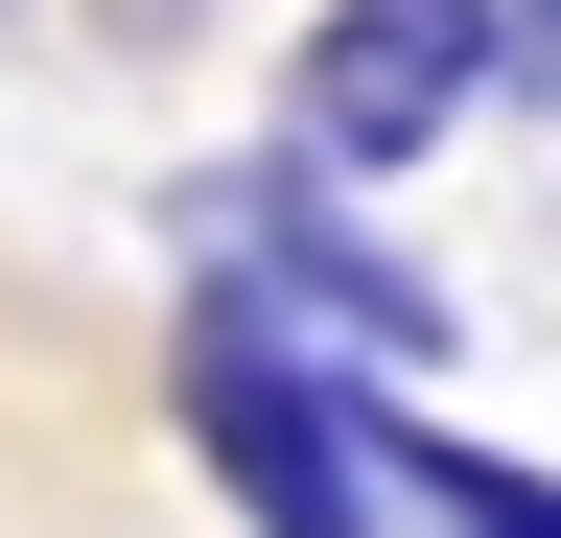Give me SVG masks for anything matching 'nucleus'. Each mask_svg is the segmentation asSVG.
Listing matches in <instances>:
<instances>
[{"label": "nucleus", "instance_id": "1", "mask_svg": "<svg viewBox=\"0 0 561 538\" xmlns=\"http://www.w3.org/2000/svg\"><path fill=\"white\" fill-rule=\"evenodd\" d=\"M164 422H187L210 492H234V538H375V515H398L375 398H351L280 305H234V282H187V328H164Z\"/></svg>", "mask_w": 561, "mask_h": 538}, {"label": "nucleus", "instance_id": "2", "mask_svg": "<svg viewBox=\"0 0 561 538\" xmlns=\"http://www.w3.org/2000/svg\"><path fill=\"white\" fill-rule=\"evenodd\" d=\"M491 71H515V0H305V47H280V164L398 187V164L468 141Z\"/></svg>", "mask_w": 561, "mask_h": 538}, {"label": "nucleus", "instance_id": "3", "mask_svg": "<svg viewBox=\"0 0 561 538\" xmlns=\"http://www.w3.org/2000/svg\"><path fill=\"white\" fill-rule=\"evenodd\" d=\"M187 234H210V282L280 305L328 375H421V352H445V282L351 234V211H328V164H210V187H187Z\"/></svg>", "mask_w": 561, "mask_h": 538}, {"label": "nucleus", "instance_id": "4", "mask_svg": "<svg viewBox=\"0 0 561 538\" xmlns=\"http://www.w3.org/2000/svg\"><path fill=\"white\" fill-rule=\"evenodd\" d=\"M375 468H398L421 538H561V468H515V445H421V422H375Z\"/></svg>", "mask_w": 561, "mask_h": 538}, {"label": "nucleus", "instance_id": "5", "mask_svg": "<svg viewBox=\"0 0 561 538\" xmlns=\"http://www.w3.org/2000/svg\"><path fill=\"white\" fill-rule=\"evenodd\" d=\"M515 71H538V94H561V0H515Z\"/></svg>", "mask_w": 561, "mask_h": 538}]
</instances>
